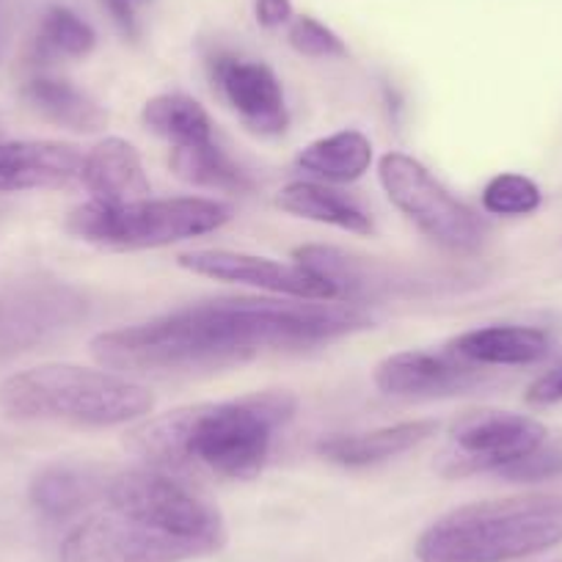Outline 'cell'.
<instances>
[{
  "label": "cell",
  "instance_id": "obj_16",
  "mask_svg": "<svg viewBox=\"0 0 562 562\" xmlns=\"http://www.w3.org/2000/svg\"><path fill=\"white\" fill-rule=\"evenodd\" d=\"M108 480L86 463H50L31 480V505L47 521H67L100 505Z\"/></svg>",
  "mask_w": 562,
  "mask_h": 562
},
{
  "label": "cell",
  "instance_id": "obj_12",
  "mask_svg": "<svg viewBox=\"0 0 562 562\" xmlns=\"http://www.w3.org/2000/svg\"><path fill=\"white\" fill-rule=\"evenodd\" d=\"M488 381V367L472 364L452 350H403L375 367V386L392 397H452Z\"/></svg>",
  "mask_w": 562,
  "mask_h": 562
},
{
  "label": "cell",
  "instance_id": "obj_8",
  "mask_svg": "<svg viewBox=\"0 0 562 562\" xmlns=\"http://www.w3.org/2000/svg\"><path fill=\"white\" fill-rule=\"evenodd\" d=\"M543 422L510 411H472L456 422L450 434L441 472L447 477H467V474H499L502 469L516 463L546 445Z\"/></svg>",
  "mask_w": 562,
  "mask_h": 562
},
{
  "label": "cell",
  "instance_id": "obj_30",
  "mask_svg": "<svg viewBox=\"0 0 562 562\" xmlns=\"http://www.w3.org/2000/svg\"><path fill=\"white\" fill-rule=\"evenodd\" d=\"M138 3H140V0H138Z\"/></svg>",
  "mask_w": 562,
  "mask_h": 562
},
{
  "label": "cell",
  "instance_id": "obj_10",
  "mask_svg": "<svg viewBox=\"0 0 562 562\" xmlns=\"http://www.w3.org/2000/svg\"><path fill=\"white\" fill-rule=\"evenodd\" d=\"M180 268L196 276H207L229 284L268 290L276 295H288L295 301H337L339 290L326 276L306 268L304 262H276L257 254L226 251V248H202V251L182 254Z\"/></svg>",
  "mask_w": 562,
  "mask_h": 562
},
{
  "label": "cell",
  "instance_id": "obj_28",
  "mask_svg": "<svg viewBox=\"0 0 562 562\" xmlns=\"http://www.w3.org/2000/svg\"><path fill=\"white\" fill-rule=\"evenodd\" d=\"M254 14L262 29H281L293 23V0H257Z\"/></svg>",
  "mask_w": 562,
  "mask_h": 562
},
{
  "label": "cell",
  "instance_id": "obj_29",
  "mask_svg": "<svg viewBox=\"0 0 562 562\" xmlns=\"http://www.w3.org/2000/svg\"><path fill=\"white\" fill-rule=\"evenodd\" d=\"M111 14V20L116 23V29L122 31L127 40H135L140 34V23H138V12H135V3L138 0H102Z\"/></svg>",
  "mask_w": 562,
  "mask_h": 562
},
{
  "label": "cell",
  "instance_id": "obj_13",
  "mask_svg": "<svg viewBox=\"0 0 562 562\" xmlns=\"http://www.w3.org/2000/svg\"><path fill=\"white\" fill-rule=\"evenodd\" d=\"M86 155L61 140L0 144V193L58 191L80 182Z\"/></svg>",
  "mask_w": 562,
  "mask_h": 562
},
{
  "label": "cell",
  "instance_id": "obj_4",
  "mask_svg": "<svg viewBox=\"0 0 562 562\" xmlns=\"http://www.w3.org/2000/svg\"><path fill=\"white\" fill-rule=\"evenodd\" d=\"M155 394L135 378L80 364H40L0 381V414L20 422L113 428L153 414Z\"/></svg>",
  "mask_w": 562,
  "mask_h": 562
},
{
  "label": "cell",
  "instance_id": "obj_6",
  "mask_svg": "<svg viewBox=\"0 0 562 562\" xmlns=\"http://www.w3.org/2000/svg\"><path fill=\"white\" fill-rule=\"evenodd\" d=\"M229 218L232 210L215 199L149 196L119 207L89 199L69 213L67 229L80 240L111 251H140L207 235Z\"/></svg>",
  "mask_w": 562,
  "mask_h": 562
},
{
  "label": "cell",
  "instance_id": "obj_22",
  "mask_svg": "<svg viewBox=\"0 0 562 562\" xmlns=\"http://www.w3.org/2000/svg\"><path fill=\"white\" fill-rule=\"evenodd\" d=\"M140 122L155 135L166 138L171 147H186L199 140H213V119L193 97L158 94L147 100Z\"/></svg>",
  "mask_w": 562,
  "mask_h": 562
},
{
  "label": "cell",
  "instance_id": "obj_24",
  "mask_svg": "<svg viewBox=\"0 0 562 562\" xmlns=\"http://www.w3.org/2000/svg\"><path fill=\"white\" fill-rule=\"evenodd\" d=\"M543 204L538 182L524 175H496L483 191V207L491 215H505V218H518V215H532Z\"/></svg>",
  "mask_w": 562,
  "mask_h": 562
},
{
  "label": "cell",
  "instance_id": "obj_17",
  "mask_svg": "<svg viewBox=\"0 0 562 562\" xmlns=\"http://www.w3.org/2000/svg\"><path fill=\"white\" fill-rule=\"evenodd\" d=\"M447 350L480 367H527L551 353V337L532 326H485L456 337Z\"/></svg>",
  "mask_w": 562,
  "mask_h": 562
},
{
  "label": "cell",
  "instance_id": "obj_7",
  "mask_svg": "<svg viewBox=\"0 0 562 562\" xmlns=\"http://www.w3.org/2000/svg\"><path fill=\"white\" fill-rule=\"evenodd\" d=\"M378 177L389 202L422 235L439 243L447 251H477L483 243V224L477 215L458 202L419 160L403 153H386L378 164Z\"/></svg>",
  "mask_w": 562,
  "mask_h": 562
},
{
  "label": "cell",
  "instance_id": "obj_2",
  "mask_svg": "<svg viewBox=\"0 0 562 562\" xmlns=\"http://www.w3.org/2000/svg\"><path fill=\"white\" fill-rule=\"evenodd\" d=\"M226 521L215 505L158 469L108 480L100 505L58 546V562H186L215 554Z\"/></svg>",
  "mask_w": 562,
  "mask_h": 562
},
{
  "label": "cell",
  "instance_id": "obj_20",
  "mask_svg": "<svg viewBox=\"0 0 562 562\" xmlns=\"http://www.w3.org/2000/svg\"><path fill=\"white\" fill-rule=\"evenodd\" d=\"M279 207L299 218L315 221V224L337 226L353 235H370L372 221L359 204L350 202L342 193L321 186V182H293L279 193Z\"/></svg>",
  "mask_w": 562,
  "mask_h": 562
},
{
  "label": "cell",
  "instance_id": "obj_3",
  "mask_svg": "<svg viewBox=\"0 0 562 562\" xmlns=\"http://www.w3.org/2000/svg\"><path fill=\"white\" fill-rule=\"evenodd\" d=\"M299 411L290 392H254L226 403H199L166 411L127 434L130 452L149 469L175 474L207 469L224 480H251L262 472L281 430Z\"/></svg>",
  "mask_w": 562,
  "mask_h": 562
},
{
  "label": "cell",
  "instance_id": "obj_19",
  "mask_svg": "<svg viewBox=\"0 0 562 562\" xmlns=\"http://www.w3.org/2000/svg\"><path fill=\"white\" fill-rule=\"evenodd\" d=\"M295 164L317 180L345 186V182L361 180L370 171L372 144L359 130H342V133L312 140L310 147L301 149Z\"/></svg>",
  "mask_w": 562,
  "mask_h": 562
},
{
  "label": "cell",
  "instance_id": "obj_15",
  "mask_svg": "<svg viewBox=\"0 0 562 562\" xmlns=\"http://www.w3.org/2000/svg\"><path fill=\"white\" fill-rule=\"evenodd\" d=\"M436 430H439V422L436 419H414L389 425V428L367 430V434L326 436V439L317 441V456L348 469L375 467V463H383L389 458H397L403 452L414 450L422 441L436 436Z\"/></svg>",
  "mask_w": 562,
  "mask_h": 562
},
{
  "label": "cell",
  "instance_id": "obj_14",
  "mask_svg": "<svg viewBox=\"0 0 562 562\" xmlns=\"http://www.w3.org/2000/svg\"><path fill=\"white\" fill-rule=\"evenodd\" d=\"M80 182L94 202L102 204H133L153 196V186L140 164L138 149L124 138L100 140L83 164Z\"/></svg>",
  "mask_w": 562,
  "mask_h": 562
},
{
  "label": "cell",
  "instance_id": "obj_18",
  "mask_svg": "<svg viewBox=\"0 0 562 562\" xmlns=\"http://www.w3.org/2000/svg\"><path fill=\"white\" fill-rule=\"evenodd\" d=\"M23 97L47 122L75 130V133H100L108 124V113L102 111L100 102L91 100L86 91H80L69 80L40 75V78H31L25 83Z\"/></svg>",
  "mask_w": 562,
  "mask_h": 562
},
{
  "label": "cell",
  "instance_id": "obj_25",
  "mask_svg": "<svg viewBox=\"0 0 562 562\" xmlns=\"http://www.w3.org/2000/svg\"><path fill=\"white\" fill-rule=\"evenodd\" d=\"M288 42L295 53L301 56H310V58H345L348 56V47L345 42L334 34L328 25H323L321 20L310 18H295L290 23L288 31Z\"/></svg>",
  "mask_w": 562,
  "mask_h": 562
},
{
  "label": "cell",
  "instance_id": "obj_11",
  "mask_svg": "<svg viewBox=\"0 0 562 562\" xmlns=\"http://www.w3.org/2000/svg\"><path fill=\"white\" fill-rule=\"evenodd\" d=\"M210 78L221 100L240 116L251 133L281 135L290 127L288 100L281 80L262 61L215 53L210 58Z\"/></svg>",
  "mask_w": 562,
  "mask_h": 562
},
{
  "label": "cell",
  "instance_id": "obj_9",
  "mask_svg": "<svg viewBox=\"0 0 562 562\" xmlns=\"http://www.w3.org/2000/svg\"><path fill=\"white\" fill-rule=\"evenodd\" d=\"M86 317V299L64 281L29 279L0 290V356L50 342Z\"/></svg>",
  "mask_w": 562,
  "mask_h": 562
},
{
  "label": "cell",
  "instance_id": "obj_27",
  "mask_svg": "<svg viewBox=\"0 0 562 562\" xmlns=\"http://www.w3.org/2000/svg\"><path fill=\"white\" fill-rule=\"evenodd\" d=\"M524 400H527L529 405H538V408H546V405H560L562 403V361L551 367V370H546L543 375L535 378V381L529 383Z\"/></svg>",
  "mask_w": 562,
  "mask_h": 562
},
{
  "label": "cell",
  "instance_id": "obj_26",
  "mask_svg": "<svg viewBox=\"0 0 562 562\" xmlns=\"http://www.w3.org/2000/svg\"><path fill=\"white\" fill-rule=\"evenodd\" d=\"M562 474V450L554 447H538L529 456L518 458L516 463L502 469L496 477L507 480V483H540V480L560 477Z\"/></svg>",
  "mask_w": 562,
  "mask_h": 562
},
{
  "label": "cell",
  "instance_id": "obj_5",
  "mask_svg": "<svg viewBox=\"0 0 562 562\" xmlns=\"http://www.w3.org/2000/svg\"><path fill=\"white\" fill-rule=\"evenodd\" d=\"M562 543V496L529 494L463 505L416 540L419 562H510Z\"/></svg>",
  "mask_w": 562,
  "mask_h": 562
},
{
  "label": "cell",
  "instance_id": "obj_21",
  "mask_svg": "<svg viewBox=\"0 0 562 562\" xmlns=\"http://www.w3.org/2000/svg\"><path fill=\"white\" fill-rule=\"evenodd\" d=\"M171 169L188 186L207 188V191H251V177L215 140H199V144H186V147H171Z\"/></svg>",
  "mask_w": 562,
  "mask_h": 562
},
{
  "label": "cell",
  "instance_id": "obj_1",
  "mask_svg": "<svg viewBox=\"0 0 562 562\" xmlns=\"http://www.w3.org/2000/svg\"><path fill=\"white\" fill-rule=\"evenodd\" d=\"M367 326L364 312L334 301L218 299L97 334L91 353L100 367L122 375H191L243 364L262 350L328 342Z\"/></svg>",
  "mask_w": 562,
  "mask_h": 562
},
{
  "label": "cell",
  "instance_id": "obj_23",
  "mask_svg": "<svg viewBox=\"0 0 562 562\" xmlns=\"http://www.w3.org/2000/svg\"><path fill=\"white\" fill-rule=\"evenodd\" d=\"M97 47V34L83 18L67 7H50L40 23L36 53L50 58H86Z\"/></svg>",
  "mask_w": 562,
  "mask_h": 562
}]
</instances>
